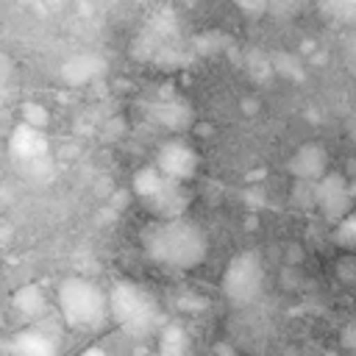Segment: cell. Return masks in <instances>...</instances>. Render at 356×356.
I'll list each match as a JSON object with an SVG mask.
<instances>
[{
  "mask_svg": "<svg viewBox=\"0 0 356 356\" xmlns=\"http://www.w3.org/2000/svg\"><path fill=\"white\" fill-rule=\"evenodd\" d=\"M145 253L164 267L172 270H192L206 259L209 242L197 222L181 217H167L161 222H153L142 234Z\"/></svg>",
  "mask_w": 356,
  "mask_h": 356,
  "instance_id": "cell-1",
  "label": "cell"
},
{
  "mask_svg": "<svg viewBox=\"0 0 356 356\" xmlns=\"http://www.w3.org/2000/svg\"><path fill=\"white\" fill-rule=\"evenodd\" d=\"M108 314L114 317V323L134 339H145L150 334L159 331L161 325V309L156 303V298L142 289L134 281H117L108 292Z\"/></svg>",
  "mask_w": 356,
  "mask_h": 356,
  "instance_id": "cell-2",
  "label": "cell"
},
{
  "mask_svg": "<svg viewBox=\"0 0 356 356\" xmlns=\"http://www.w3.org/2000/svg\"><path fill=\"white\" fill-rule=\"evenodd\" d=\"M56 300H58V314L70 328L95 331L108 320V298L89 278H78V275L64 278L56 289Z\"/></svg>",
  "mask_w": 356,
  "mask_h": 356,
  "instance_id": "cell-3",
  "label": "cell"
},
{
  "mask_svg": "<svg viewBox=\"0 0 356 356\" xmlns=\"http://www.w3.org/2000/svg\"><path fill=\"white\" fill-rule=\"evenodd\" d=\"M220 289L236 306H248V303L259 300V295L264 289V264H261V256L256 250L236 253L228 261V267L222 270Z\"/></svg>",
  "mask_w": 356,
  "mask_h": 356,
  "instance_id": "cell-4",
  "label": "cell"
},
{
  "mask_svg": "<svg viewBox=\"0 0 356 356\" xmlns=\"http://www.w3.org/2000/svg\"><path fill=\"white\" fill-rule=\"evenodd\" d=\"M314 206L320 209V214H323L328 222H337L339 217H345V214L353 209L348 175H345V172L325 170V172L314 181Z\"/></svg>",
  "mask_w": 356,
  "mask_h": 356,
  "instance_id": "cell-5",
  "label": "cell"
},
{
  "mask_svg": "<svg viewBox=\"0 0 356 356\" xmlns=\"http://www.w3.org/2000/svg\"><path fill=\"white\" fill-rule=\"evenodd\" d=\"M156 167H159L164 175L175 178V181H189V178H195V172H197V167H200V159H197L195 147L186 145L184 139H170V142H164V145L159 147V153H156Z\"/></svg>",
  "mask_w": 356,
  "mask_h": 356,
  "instance_id": "cell-6",
  "label": "cell"
},
{
  "mask_svg": "<svg viewBox=\"0 0 356 356\" xmlns=\"http://www.w3.org/2000/svg\"><path fill=\"white\" fill-rule=\"evenodd\" d=\"M8 350L22 353V356H53L58 350V328L53 331L50 325V314L33 320V328L19 331L11 342Z\"/></svg>",
  "mask_w": 356,
  "mask_h": 356,
  "instance_id": "cell-7",
  "label": "cell"
},
{
  "mask_svg": "<svg viewBox=\"0 0 356 356\" xmlns=\"http://www.w3.org/2000/svg\"><path fill=\"white\" fill-rule=\"evenodd\" d=\"M189 200H192V195H189V189L184 186V181H175V178H164L161 181V186L153 192V195H147L142 203L159 217V220H167V217H181L186 209H189Z\"/></svg>",
  "mask_w": 356,
  "mask_h": 356,
  "instance_id": "cell-8",
  "label": "cell"
},
{
  "mask_svg": "<svg viewBox=\"0 0 356 356\" xmlns=\"http://www.w3.org/2000/svg\"><path fill=\"white\" fill-rule=\"evenodd\" d=\"M286 170L298 181H317L328 170V153L320 142H306L289 156Z\"/></svg>",
  "mask_w": 356,
  "mask_h": 356,
  "instance_id": "cell-9",
  "label": "cell"
},
{
  "mask_svg": "<svg viewBox=\"0 0 356 356\" xmlns=\"http://www.w3.org/2000/svg\"><path fill=\"white\" fill-rule=\"evenodd\" d=\"M147 117L156 125H161L167 131H175V134H181V131H186L192 125V108H189V103H184L175 95H164L156 103H150L147 106Z\"/></svg>",
  "mask_w": 356,
  "mask_h": 356,
  "instance_id": "cell-10",
  "label": "cell"
},
{
  "mask_svg": "<svg viewBox=\"0 0 356 356\" xmlns=\"http://www.w3.org/2000/svg\"><path fill=\"white\" fill-rule=\"evenodd\" d=\"M106 72V58L100 53H78V56H70L58 75L67 86H86L92 83L95 78H100Z\"/></svg>",
  "mask_w": 356,
  "mask_h": 356,
  "instance_id": "cell-11",
  "label": "cell"
},
{
  "mask_svg": "<svg viewBox=\"0 0 356 356\" xmlns=\"http://www.w3.org/2000/svg\"><path fill=\"white\" fill-rule=\"evenodd\" d=\"M8 150L14 156L17 164L22 161H31L36 156H44L50 150L47 145V136L42 134V128H33L28 122H19L14 131H11V139H8Z\"/></svg>",
  "mask_w": 356,
  "mask_h": 356,
  "instance_id": "cell-12",
  "label": "cell"
},
{
  "mask_svg": "<svg viewBox=\"0 0 356 356\" xmlns=\"http://www.w3.org/2000/svg\"><path fill=\"white\" fill-rule=\"evenodd\" d=\"M11 306H14L22 317H28V320H39V317L47 314V298H44L42 286H36V284L19 286V289L11 295Z\"/></svg>",
  "mask_w": 356,
  "mask_h": 356,
  "instance_id": "cell-13",
  "label": "cell"
},
{
  "mask_svg": "<svg viewBox=\"0 0 356 356\" xmlns=\"http://www.w3.org/2000/svg\"><path fill=\"white\" fill-rule=\"evenodd\" d=\"M159 353L164 356H181L189 350V334L178 325V323H161L159 325Z\"/></svg>",
  "mask_w": 356,
  "mask_h": 356,
  "instance_id": "cell-14",
  "label": "cell"
},
{
  "mask_svg": "<svg viewBox=\"0 0 356 356\" xmlns=\"http://www.w3.org/2000/svg\"><path fill=\"white\" fill-rule=\"evenodd\" d=\"M167 175L156 167V164H147V167H142V170H136L134 172V195L136 197H147V195H153L159 186H161V181H164Z\"/></svg>",
  "mask_w": 356,
  "mask_h": 356,
  "instance_id": "cell-15",
  "label": "cell"
},
{
  "mask_svg": "<svg viewBox=\"0 0 356 356\" xmlns=\"http://www.w3.org/2000/svg\"><path fill=\"white\" fill-rule=\"evenodd\" d=\"M320 11L334 22L356 28V0H320Z\"/></svg>",
  "mask_w": 356,
  "mask_h": 356,
  "instance_id": "cell-16",
  "label": "cell"
},
{
  "mask_svg": "<svg viewBox=\"0 0 356 356\" xmlns=\"http://www.w3.org/2000/svg\"><path fill=\"white\" fill-rule=\"evenodd\" d=\"M19 170H22V172H25L31 181H39V184H47V181L53 178V172H56L50 153L36 156V159H31V161H22V164H19Z\"/></svg>",
  "mask_w": 356,
  "mask_h": 356,
  "instance_id": "cell-17",
  "label": "cell"
},
{
  "mask_svg": "<svg viewBox=\"0 0 356 356\" xmlns=\"http://www.w3.org/2000/svg\"><path fill=\"white\" fill-rule=\"evenodd\" d=\"M334 239H337V245H342L345 250L356 253V211H353V209H350L345 217H339V220H337Z\"/></svg>",
  "mask_w": 356,
  "mask_h": 356,
  "instance_id": "cell-18",
  "label": "cell"
},
{
  "mask_svg": "<svg viewBox=\"0 0 356 356\" xmlns=\"http://www.w3.org/2000/svg\"><path fill=\"white\" fill-rule=\"evenodd\" d=\"M270 64H273V72L284 75V78H292V81H300L306 75V70L300 67L298 56H289V53H275L270 56Z\"/></svg>",
  "mask_w": 356,
  "mask_h": 356,
  "instance_id": "cell-19",
  "label": "cell"
},
{
  "mask_svg": "<svg viewBox=\"0 0 356 356\" xmlns=\"http://www.w3.org/2000/svg\"><path fill=\"white\" fill-rule=\"evenodd\" d=\"M245 70H248V75L256 81V83H264L270 75H273V64H270V56H264V53H250L248 56V64H245Z\"/></svg>",
  "mask_w": 356,
  "mask_h": 356,
  "instance_id": "cell-20",
  "label": "cell"
},
{
  "mask_svg": "<svg viewBox=\"0 0 356 356\" xmlns=\"http://www.w3.org/2000/svg\"><path fill=\"white\" fill-rule=\"evenodd\" d=\"M19 114H22V122H28V125H33V128H47V122H50V111L42 106V103H22V108H19Z\"/></svg>",
  "mask_w": 356,
  "mask_h": 356,
  "instance_id": "cell-21",
  "label": "cell"
},
{
  "mask_svg": "<svg viewBox=\"0 0 356 356\" xmlns=\"http://www.w3.org/2000/svg\"><path fill=\"white\" fill-rule=\"evenodd\" d=\"M337 278L348 286H356V253L345 250L339 259H337Z\"/></svg>",
  "mask_w": 356,
  "mask_h": 356,
  "instance_id": "cell-22",
  "label": "cell"
},
{
  "mask_svg": "<svg viewBox=\"0 0 356 356\" xmlns=\"http://www.w3.org/2000/svg\"><path fill=\"white\" fill-rule=\"evenodd\" d=\"M234 6L245 14V17H261V14H267L270 8V0H234Z\"/></svg>",
  "mask_w": 356,
  "mask_h": 356,
  "instance_id": "cell-23",
  "label": "cell"
},
{
  "mask_svg": "<svg viewBox=\"0 0 356 356\" xmlns=\"http://www.w3.org/2000/svg\"><path fill=\"white\" fill-rule=\"evenodd\" d=\"M345 64H348V70L356 75V33L345 42Z\"/></svg>",
  "mask_w": 356,
  "mask_h": 356,
  "instance_id": "cell-24",
  "label": "cell"
},
{
  "mask_svg": "<svg viewBox=\"0 0 356 356\" xmlns=\"http://www.w3.org/2000/svg\"><path fill=\"white\" fill-rule=\"evenodd\" d=\"M342 345L348 350H356V323H350L345 331H342Z\"/></svg>",
  "mask_w": 356,
  "mask_h": 356,
  "instance_id": "cell-25",
  "label": "cell"
},
{
  "mask_svg": "<svg viewBox=\"0 0 356 356\" xmlns=\"http://www.w3.org/2000/svg\"><path fill=\"white\" fill-rule=\"evenodd\" d=\"M345 128H348V136H350V142L356 145V111L348 117V125H345Z\"/></svg>",
  "mask_w": 356,
  "mask_h": 356,
  "instance_id": "cell-26",
  "label": "cell"
},
{
  "mask_svg": "<svg viewBox=\"0 0 356 356\" xmlns=\"http://www.w3.org/2000/svg\"><path fill=\"white\" fill-rule=\"evenodd\" d=\"M300 0H270V6L267 8H278V6H284V8H289V6H298Z\"/></svg>",
  "mask_w": 356,
  "mask_h": 356,
  "instance_id": "cell-27",
  "label": "cell"
},
{
  "mask_svg": "<svg viewBox=\"0 0 356 356\" xmlns=\"http://www.w3.org/2000/svg\"><path fill=\"white\" fill-rule=\"evenodd\" d=\"M42 3H44L50 11H58V8H64V6H67V0H42Z\"/></svg>",
  "mask_w": 356,
  "mask_h": 356,
  "instance_id": "cell-28",
  "label": "cell"
},
{
  "mask_svg": "<svg viewBox=\"0 0 356 356\" xmlns=\"http://www.w3.org/2000/svg\"><path fill=\"white\" fill-rule=\"evenodd\" d=\"M348 186H350V200H353V209H356V175L348 178Z\"/></svg>",
  "mask_w": 356,
  "mask_h": 356,
  "instance_id": "cell-29",
  "label": "cell"
},
{
  "mask_svg": "<svg viewBox=\"0 0 356 356\" xmlns=\"http://www.w3.org/2000/svg\"><path fill=\"white\" fill-rule=\"evenodd\" d=\"M214 350H217V353H234V348H231V345H217Z\"/></svg>",
  "mask_w": 356,
  "mask_h": 356,
  "instance_id": "cell-30",
  "label": "cell"
},
{
  "mask_svg": "<svg viewBox=\"0 0 356 356\" xmlns=\"http://www.w3.org/2000/svg\"><path fill=\"white\" fill-rule=\"evenodd\" d=\"M0 120H3V78H0Z\"/></svg>",
  "mask_w": 356,
  "mask_h": 356,
  "instance_id": "cell-31",
  "label": "cell"
}]
</instances>
